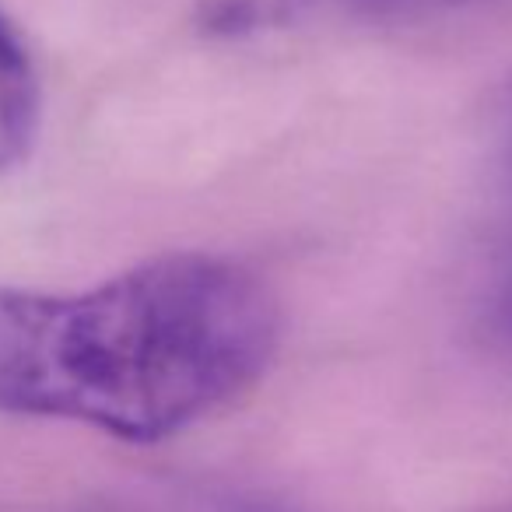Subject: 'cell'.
Wrapping results in <instances>:
<instances>
[{
  "mask_svg": "<svg viewBox=\"0 0 512 512\" xmlns=\"http://www.w3.org/2000/svg\"><path fill=\"white\" fill-rule=\"evenodd\" d=\"M341 11H358V15H407V11H428L439 4H456V0H323Z\"/></svg>",
  "mask_w": 512,
  "mask_h": 512,
  "instance_id": "cell-3",
  "label": "cell"
},
{
  "mask_svg": "<svg viewBox=\"0 0 512 512\" xmlns=\"http://www.w3.org/2000/svg\"><path fill=\"white\" fill-rule=\"evenodd\" d=\"M39 78L18 32L0 11V172L15 169L39 134Z\"/></svg>",
  "mask_w": 512,
  "mask_h": 512,
  "instance_id": "cell-2",
  "label": "cell"
},
{
  "mask_svg": "<svg viewBox=\"0 0 512 512\" xmlns=\"http://www.w3.org/2000/svg\"><path fill=\"white\" fill-rule=\"evenodd\" d=\"M271 288L214 253H165L78 295L0 288V414L162 442L239 400L278 351Z\"/></svg>",
  "mask_w": 512,
  "mask_h": 512,
  "instance_id": "cell-1",
  "label": "cell"
}]
</instances>
